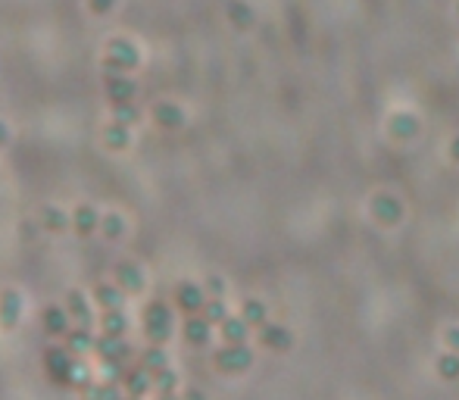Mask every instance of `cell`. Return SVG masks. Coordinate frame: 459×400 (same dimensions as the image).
<instances>
[{
    "mask_svg": "<svg viewBox=\"0 0 459 400\" xmlns=\"http://www.w3.org/2000/svg\"><path fill=\"white\" fill-rule=\"evenodd\" d=\"M372 213H375V219H378L381 225H397L400 219H403V204L391 194H378L375 204H372Z\"/></svg>",
    "mask_w": 459,
    "mask_h": 400,
    "instance_id": "cell-1",
    "label": "cell"
},
{
    "mask_svg": "<svg viewBox=\"0 0 459 400\" xmlns=\"http://www.w3.org/2000/svg\"><path fill=\"white\" fill-rule=\"evenodd\" d=\"M109 63L113 66H135L138 54L129 41H109Z\"/></svg>",
    "mask_w": 459,
    "mask_h": 400,
    "instance_id": "cell-2",
    "label": "cell"
},
{
    "mask_svg": "<svg viewBox=\"0 0 459 400\" xmlns=\"http://www.w3.org/2000/svg\"><path fill=\"white\" fill-rule=\"evenodd\" d=\"M263 341H266L269 347H275V350H288L290 341H294V338H290V332H288L284 326H266Z\"/></svg>",
    "mask_w": 459,
    "mask_h": 400,
    "instance_id": "cell-3",
    "label": "cell"
},
{
    "mask_svg": "<svg viewBox=\"0 0 459 400\" xmlns=\"http://www.w3.org/2000/svg\"><path fill=\"white\" fill-rule=\"evenodd\" d=\"M438 375L447 381L459 379V353H444V357L438 359Z\"/></svg>",
    "mask_w": 459,
    "mask_h": 400,
    "instance_id": "cell-4",
    "label": "cell"
},
{
    "mask_svg": "<svg viewBox=\"0 0 459 400\" xmlns=\"http://www.w3.org/2000/svg\"><path fill=\"white\" fill-rule=\"evenodd\" d=\"M391 131H394V138H412L416 131H419V125H416V119L412 116H394L391 119Z\"/></svg>",
    "mask_w": 459,
    "mask_h": 400,
    "instance_id": "cell-5",
    "label": "cell"
},
{
    "mask_svg": "<svg viewBox=\"0 0 459 400\" xmlns=\"http://www.w3.org/2000/svg\"><path fill=\"white\" fill-rule=\"evenodd\" d=\"M222 366H225V369H247V366H250V350H244V347L225 350V353H222Z\"/></svg>",
    "mask_w": 459,
    "mask_h": 400,
    "instance_id": "cell-6",
    "label": "cell"
},
{
    "mask_svg": "<svg viewBox=\"0 0 459 400\" xmlns=\"http://www.w3.org/2000/svg\"><path fill=\"white\" fill-rule=\"evenodd\" d=\"M247 319H250V322H257V326H259V322H266V306L259 304V300L247 304Z\"/></svg>",
    "mask_w": 459,
    "mask_h": 400,
    "instance_id": "cell-7",
    "label": "cell"
},
{
    "mask_svg": "<svg viewBox=\"0 0 459 400\" xmlns=\"http://www.w3.org/2000/svg\"><path fill=\"white\" fill-rule=\"evenodd\" d=\"M156 116H160L162 123H169V125H178V123H182V116H178L175 109H169V107H160V109H156Z\"/></svg>",
    "mask_w": 459,
    "mask_h": 400,
    "instance_id": "cell-8",
    "label": "cell"
},
{
    "mask_svg": "<svg viewBox=\"0 0 459 400\" xmlns=\"http://www.w3.org/2000/svg\"><path fill=\"white\" fill-rule=\"evenodd\" d=\"M109 91H113L116 97H122V101H125V97H131V85L129 82H116V78H113V82H109Z\"/></svg>",
    "mask_w": 459,
    "mask_h": 400,
    "instance_id": "cell-9",
    "label": "cell"
},
{
    "mask_svg": "<svg viewBox=\"0 0 459 400\" xmlns=\"http://www.w3.org/2000/svg\"><path fill=\"white\" fill-rule=\"evenodd\" d=\"M244 332H247V328H244L241 322H228V326H225V335H228V338H235V341H241Z\"/></svg>",
    "mask_w": 459,
    "mask_h": 400,
    "instance_id": "cell-10",
    "label": "cell"
},
{
    "mask_svg": "<svg viewBox=\"0 0 459 400\" xmlns=\"http://www.w3.org/2000/svg\"><path fill=\"white\" fill-rule=\"evenodd\" d=\"M231 19H237V22H241V25H247L250 13H247V10L241 7V3H235V7H231Z\"/></svg>",
    "mask_w": 459,
    "mask_h": 400,
    "instance_id": "cell-11",
    "label": "cell"
},
{
    "mask_svg": "<svg viewBox=\"0 0 459 400\" xmlns=\"http://www.w3.org/2000/svg\"><path fill=\"white\" fill-rule=\"evenodd\" d=\"M116 0H91V10L94 13H107V10H113Z\"/></svg>",
    "mask_w": 459,
    "mask_h": 400,
    "instance_id": "cell-12",
    "label": "cell"
},
{
    "mask_svg": "<svg viewBox=\"0 0 459 400\" xmlns=\"http://www.w3.org/2000/svg\"><path fill=\"white\" fill-rule=\"evenodd\" d=\"M447 344L459 353V328H450V332H447Z\"/></svg>",
    "mask_w": 459,
    "mask_h": 400,
    "instance_id": "cell-13",
    "label": "cell"
},
{
    "mask_svg": "<svg viewBox=\"0 0 459 400\" xmlns=\"http://www.w3.org/2000/svg\"><path fill=\"white\" fill-rule=\"evenodd\" d=\"M450 154H453V160H456V163H459V138L450 144Z\"/></svg>",
    "mask_w": 459,
    "mask_h": 400,
    "instance_id": "cell-14",
    "label": "cell"
},
{
    "mask_svg": "<svg viewBox=\"0 0 459 400\" xmlns=\"http://www.w3.org/2000/svg\"><path fill=\"white\" fill-rule=\"evenodd\" d=\"M0 138H3V131H0Z\"/></svg>",
    "mask_w": 459,
    "mask_h": 400,
    "instance_id": "cell-15",
    "label": "cell"
}]
</instances>
